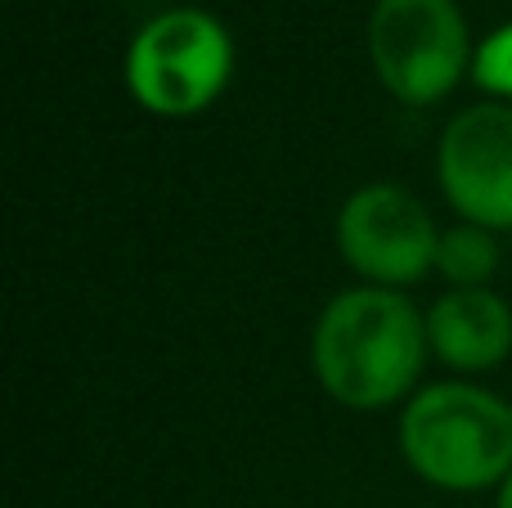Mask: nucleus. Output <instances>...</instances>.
Listing matches in <instances>:
<instances>
[{"mask_svg": "<svg viewBox=\"0 0 512 508\" xmlns=\"http://www.w3.org/2000/svg\"><path fill=\"white\" fill-rule=\"evenodd\" d=\"M427 356V315L400 288H342L310 329L315 383L346 410H387L409 401Z\"/></svg>", "mask_w": 512, "mask_h": 508, "instance_id": "nucleus-1", "label": "nucleus"}, {"mask_svg": "<svg viewBox=\"0 0 512 508\" xmlns=\"http://www.w3.org/2000/svg\"><path fill=\"white\" fill-rule=\"evenodd\" d=\"M400 455L436 491H490L512 473V401L472 378L427 383L400 410Z\"/></svg>", "mask_w": 512, "mask_h": 508, "instance_id": "nucleus-2", "label": "nucleus"}, {"mask_svg": "<svg viewBox=\"0 0 512 508\" xmlns=\"http://www.w3.org/2000/svg\"><path fill=\"white\" fill-rule=\"evenodd\" d=\"M234 77V36L198 5L162 9L126 50V90L149 117H198Z\"/></svg>", "mask_w": 512, "mask_h": 508, "instance_id": "nucleus-3", "label": "nucleus"}, {"mask_svg": "<svg viewBox=\"0 0 512 508\" xmlns=\"http://www.w3.org/2000/svg\"><path fill=\"white\" fill-rule=\"evenodd\" d=\"M477 41L459 0H378L369 14V59L382 90L409 108H432L472 77Z\"/></svg>", "mask_w": 512, "mask_h": 508, "instance_id": "nucleus-4", "label": "nucleus"}, {"mask_svg": "<svg viewBox=\"0 0 512 508\" xmlns=\"http://www.w3.org/2000/svg\"><path fill=\"white\" fill-rule=\"evenodd\" d=\"M333 234L342 261L364 284L409 288L436 270L441 230L423 207V198H414L405 185H391V180H369V185L351 189L337 212Z\"/></svg>", "mask_w": 512, "mask_h": 508, "instance_id": "nucleus-5", "label": "nucleus"}, {"mask_svg": "<svg viewBox=\"0 0 512 508\" xmlns=\"http://www.w3.org/2000/svg\"><path fill=\"white\" fill-rule=\"evenodd\" d=\"M436 180L463 221L512 234V104L486 99L450 117L436 144Z\"/></svg>", "mask_w": 512, "mask_h": 508, "instance_id": "nucleus-6", "label": "nucleus"}, {"mask_svg": "<svg viewBox=\"0 0 512 508\" xmlns=\"http://www.w3.org/2000/svg\"><path fill=\"white\" fill-rule=\"evenodd\" d=\"M423 315L432 356L459 378L490 374L512 356V306L495 288H445Z\"/></svg>", "mask_w": 512, "mask_h": 508, "instance_id": "nucleus-7", "label": "nucleus"}, {"mask_svg": "<svg viewBox=\"0 0 512 508\" xmlns=\"http://www.w3.org/2000/svg\"><path fill=\"white\" fill-rule=\"evenodd\" d=\"M436 275H441L450 288H490V279L499 275L495 230L472 225V221H459L454 230H441Z\"/></svg>", "mask_w": 512, "mask_h": 508, "instance_id": "nucleus-8", "label": "nucleus"}, {"mask_svg": "<svg viewBox=\"0 0 512 508\" xmlns=\"http://www.w3.org/2000/svg\"><path fill=\"white\" fill-rule=\"evenodd\" d=\"M468 81L481 90V95L499 99V104H512V23L495 27L490 36H481L477 41Z\"/></svg>", "mask_w": 512, "mask_h": 508, "instance_id": "nucleus-9", "label": "nucleus"}, {"mask_svg": "<svg viewBox=\"0 0 512 508\" xmlns=\"http://www.w3.org/2000/svg\"><path fill=\"white\" fill-rule=\"evenodd\" d=\"M495 508H512V473L499 482V491H495Z\"/></svg>", "mask_w": 512, "mask_h": 508, "instance_id": "nucleus-10", "label": "nucleus"}]
</instances>
